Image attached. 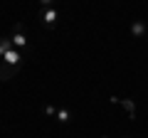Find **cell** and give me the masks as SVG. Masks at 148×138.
<instances>
[{
    "label": "cell",
    "mask_w": 148,
    "mask_h": 138,
    "mask_svg": "<svg viewBox=\"0 0 148 138\" xmlns=\"http://www.w3.org/2000/svg\"><path fill=\"white\" fill-rule=\"evenodd\" d=\"M37 20H40V25L45 27V30H54L59 22V8H40V12H37Z\"/></svg>",
    "instance_id": "cell-1"
},
{
    "label": "cell",
    "mask_w": 148,
    "mask_h": 138,
    "mask_svg": "<svg viewBox=\"0 0 148 138\" xmlns=\"http://www.w3.org/2000/svg\"><path fill=\"white\" fill-rule=\"evenodd\" d=\"M57 0H40V8H54Z\"/></svg>",
    "instance_id": "cell-10"
},
{
    "label": "cell",
    "mask_w": 148,
    "mask_h": 138,
    "mask_svg": "<svg viewBox=\"0 0 148 138\" xmlns=\"http://www.w3.org/2000/svg\"><path fill=\"white\" fill-rule=\"evenodd\" d=\"M131 35L136 40H146L148 37V25H146V20H131Z\"/></svg>",
    "instance_id": "cell-3"
},
{
    "label": "cell",
    "mask_w": 148,
    "mask_h": 138,
    "mask_svg": "<svg viewBox=\"0 0 148 138\" xmlns=\"http://www.w3.org/2000/svg\"><path fill=\"white\" fill-rule=\"evenodd\" d=\"M17 72H20L17 67H10V64H5V62H3V64H0V81H10L12 77L17 74Z\"/></svg>",
    "instance_id": "cell-5"
},
{
    "label": "cell",
    "mask_w": 148,
    "mask_h": 138,
    "mask_svg": "<svg viewBox=\"0 0 148 138\" xmlns=\"http://www.w3.org/2000/svg\"><path fill=\"white\" fill-rule=\"evenodd\" d=\"M10 42H12V47L15 49H27V35H25V27H22V22H17L15 27H12V32H10Z\"/></svg>",
    "instance_id": "cell-2"
},
{
    "label": "cell",
    "mask_w": 148,
    "mask_h": 138,
    "mask_svg": "<svg viewBox=\"0 0 148 138\" xmlns=\"http://www.w3.org/2000/svg\"><path fill=\"white\" fill-rule=\"evenodd\" d=\"M10 49H12L10 37H0V57H5V52H10Z\"/></svg>",
    "instance_id": "cell-8"
},
{
    "label": "cell",
    "mask_w": 148,
    "mask_h": 138,
    "mask_svg": "<svg viewBox=\"0 0 148 138\" xmlns=\"http://www.w3.org/2000/svg\"><path fill=\"white\" fill-rule=\"evenodd\" d=\"M3 62H5V64H10V67H17V69H22V62H25V59H22V52H20V49H15V47H12L10 52H5Z\"/></svg>",
    "instance_id": "cell-4"
},
{
    "label": "cell",
    "mask_w": 148,
    "mask_h": 138,
    "mask_svg": "<svg viewBox=\"0 0 148 138\" xmlns=\"http://www.w3.org/2000/svg\"><path fill=\"white\" fill-rule=\"evenodd\" d=\"M101 138H109V136H101Z\"/></svg>",
    "instance_id": "cell-11"
},
{
    "label": "cell",
    "mask_w": 148,
    "mask_h": 138,
    "mask_svg": "<svg viewBox=\"0 0 148 138\" xmlns=\"http://www.w3.org/2000/svg\"><path fill=\"white\" fill-rule=\"evenodd\" d=\"M119 106L126 109L128 118H136V104H133V99H119Z\"/></svg>",
    "instance_id": "cell-6"
},
{
    "label": "cell",
    "mask_w": 148,
    "mask_h": 138,
    "mask_svg": "<svg viewBox=\"0 0 148 138\" xmlns=\"http://www.w3.org/2000/svg\"><path fill=\"white\" fill-rule=\"evenodd\" d=\"M54 121H57V123H69V121H72V113H69V109H57V116H54Z\"/></svg>",
    "instance_id": "cell-7"
},
{
    "label": "cell",
    "mask_w": 148,
    "mask_h": 138,
    "mask_svg": "<svg viewBox=\"0 0 148 138\" xmlns=\"http://www.w3.org/2000/svg\"><path fill=\"white\" fill-rule=\"evenodd\" d=\"M42 113H45V116H49V118H54V116H57V106L45 104V106H42Z\"/></svg>",
    "instance_id": "cell-9"
},
{
    "label": "cell",
    "mask_w": 148,
    "mask_h": 138,
    "mask_svg": "<svg viewBox=\"0 0 148 138\" xmlns=\"http://www.w3.org/2000/svg\"><path fill=\"white\" fill-rule=\"evenodd\" d=\"M146 40H148V37H146Z\"/></svg>",
    "instance_id": "cell-12"
}]
</instances>
